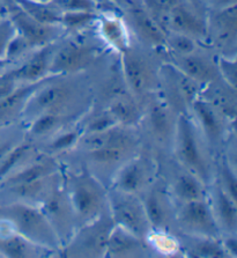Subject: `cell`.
<instances>
[{"label": "cell", "instance_id": "4", "mask_svg": "<svg viewBox=\"0 0 237 258\" xmlns=\"http://www.w3.org/2000/svg\"><path fill=\"white\" fill-rule=\"evenodd\" d=\"M69 204L81 219L94 220L103 205L102 189L92 177L81 175L69 189Z\"/></svg>", "mask_w": 237, "mask_h": 258}, {"label": "cell", "instance_id": "28", "mask_svg": "<svg viewBox=\"0 0 237 258\" xmlns=\"http://www.w3.org/2000/svg\"><path fill=\"white\" fill-rule=\"evenodd\" d=\"M143 209L147 217V220L149 222L150 228L159 229L161 228L166 220L165 207L162 205L161 199L155 192L149 194L147 196L146 201L142 203Z\"/></svg>", "mask_w": 237, "mask_h": 258}, {"label": "cell", "instance_id": "11", "mask_svg": "<svg viewBox=\"0 0 237 258\" xmlns=\"http://www.w3.org/2000/svg\"><path fill=\"white\" fill-rule=\"evenodd\" d=\"M123 71L126 83L131 91L135 94H142L148 88L150 73L145 60L139 54L127 49L122 52Z\"/></svg>", "mask_w": 237, "mask_h": 258}, {"label": "cell", "instance_id": "39", "mask_svg": "<svg viewBox=\"0 0 237 258\" xmlns=\"http://www.w3.org/2000/svg\"><path fill=\"white\" fill-rule=\"evenodd\" d=\"M217 71L221 73V76L226 81L228 86H230L232 89L236 87V61L235 59H229V58L221 57L217 62Z\"/></svg>", "mask_w": 237, "mask_h": 258}, {"label": "cell", "instance_id": "34", "mask_svg": "<svg viewBox=\"0 0 237 258\" xmlns=\"http://www.w3.org/2000/svg\"><path fill=\"white\" fill-rule=\"evenodd\" d=\"M49 4L59 13L75 11L95 12V4L93 0H51Z\"/></svg>", "mask_w": 237, "mask_h": 258}, {"label": "cell", "instance_id": "19", "mask_svg": "<svg viewBox=\"0 0 237 258\" xmlns=\"http://www.w3.org/2000/svg\"><path fill=\"white\" fill-rule=\"evenodd\" d=\"M192 108L208 138L212 140L219 138L221 130L220 120L213 105L203 99H194L192 101Z\"/></svg>", "mask_w": 237, "mask_h": 258}, {"label": "cell", "instance_id": "38", "mask_svg": "<svg viewBox=\"0 0 237 258\" xmlns=\"http://www.w3.org/2000/svg\"><path fill=\"white\" fill-rule=\"evenodd\" d=\"M29 49H32V46L28 44V42H27L23 37H21L20 35L15 33L13 38H12L10 42L9 46H7L5 59L7 61L15 60L17 58H20L21 56H23Z\"/></svg>", "mask_w": 237, "mask_h": 258}, {"label": "cell", "instance_id": "33", "mask_svg": "<svg viewBox=\"0 0 237 258\" xmlns=\"http://www.w3.org/2000/svg\"><path fill=\"white\" fill-rule=\"evenodd\" d=\"M182 0H145L146 10L159 22V19H163L167 25L168 15L175 6ZM160 25V23H159Z\"/></svg>", "mask_w": 237, "mask_h": 258}, {"label": "cell", "instance_id": "49", "mask_svg": "<svg viewBox=\"0 0 237 258\" xmlns=\"http://www.w3.org/2000/svg\"><path fill=\"white\" fill-rule=\"evenodd\" d=\"M190 2H192V3H197V2H200V0H190Z\"/></svg>", "mask_w": 237, "mask_h": 258}, {"label": "cell", "instance_id": "24", "mask_svg": "<svg viewBox=\"0 0 237 258\" xmlns=\"http://www.w3.org/2000/svg\"><path fill=\"white\" fill-rule=\"evenodd\" d=\"M216 204L220 220L230 233H235L237 227V209L234 201L222 187L216 191Z\"/></svg>", "mask_w": 237, "mask_h": 258}, {"label": "cell", "instance_id": "29", "mask_svg": "<svg viewBox=\"0 0 237 258\" xmlns=\"http://www.w3.org/2000/svg\"><path fill=\"white\" fill-rule=\"evenodd\" d=\"M193 257H227L228 253L222 244L217 242V238L204 237L197 241L191 247V253Z\"/></svg>", "mask_w": 237, "mask_h": 258}, {"label": "cell", "instance_id": "21", "mask_svg": "<svg viewBox=\"0 0 237 258\" xmlns=\"http://www.w3.org/2000/svg\"><path fill=\"white\" fill-rule=\"evenodd\" d=\"M29 17L42 23L60 26V13L49 3H41L36 0H13Z\"/></svg>", "mask_w": 237, "mask_h": 258}, {"label": "cell", "instance_id": "1", "mask_svg": "<svg viewBox=\"0 0 237 258\" xmlns=\"http://www.w3.org/2000/svg\"><path fill=\"white\" fill-rule=\"evenodd\" d=\"M2 216L13 226L17 234L29 243L48 249H56L59 245L56 229L43 211L17 203L4 207Z\"/></svg>", "mask_w": 237, "mask_h": 258}, {"label": "cell", "instance_id": "47", "mask_svg": "<svg viewBox=\"0 0 237 258\" xmlns=\"http://www.w3.org/2000/svg\"><path fill=\"white\" fill-rule=\"evenodd\" d=\"M4 15H7V5L6 2L0 0V17H4Z\"/></svg>", "mask_w": 237, "mask_h": 258}, {"label": "cell", "instance_id": "9", "mask_svg": "<svg viewBox=\"0 0 237 258\" xmlns=\"http://www.w3.org/2000/svg\"><path fill=\"white\" fill-rule=\"evenodd\" d=\"M56 49V45L51 44L41 46L36 50L32 57L28 58L19 68L12 70L7 73L17 81V83L32 84L41 81L48 78L50 62H51L52 54Z\"/></svg>", "mask_w": 237, "mask_h": 258}, {"label": "cell", "instance_id": "18", "mask_svg": "<svg viewBox=\"0 0 237 258\" xmlns=\"http://www.w3.org/2000/svg\"><path fill=\"white\" fill-rule=\"evenodd\" d=\"M101 36L108 44L114 46L122 53L130 49L129 35L124 22L115 17H102L100 19Z\"/></svg>", "mask_w": 237, "mask_h": 258}, {"label": "cell", "instance_id": "3", "mask_svg": "<svg viewBox=\"0 0 237 258\" xmlns=\"http://www.w3.org/2000/svg\"><path fill=\"white\" fill-rule=\"evenodd\" d=\"M7 18L14 26L15 33L28 42L32 48L51 44L63 34V28L59 25L42 23L29 17L22 11L13 0H6Z\"/></svg>", "mask_w": 237, "mask_h": 258}, {"label": "cell", "instance_id": "35", "mask_svg": "<svg viewBox=\"0 0 237 258\" xmlns=\"http://www.w3.org/2000/svg\"><path fill=\"white\" fill-rule=\"evenodd\" d=\"M150 122L153 128L157 135L166 137L169 134L170 122L166 109L162 108L160 104H155L150 110Z\"/></svg>", "mask_w": 237, "mask_h": 258}, {"label": "cell", "instance_id": "5", "mask_svg": "<svg viewBox=\"0 0 237 258\" xmlns=\"http://www.w3.org/2000/svg\"><path fill=\"white\" fill-rule=\"evenodd\" d=\"M94 58L95 49L92 45L79 42H67L60 48L54 49L49 74L59 77L63 74L79 72L86 69Z\"/></svg>", "mask_w": 237, "mask_h": 258}, {"label": "cell", "instance_id": "40", "mask_svg": "<svg viewBox=\"0 0 237 258\" xmlns=\"http://www.w3.org/2000/svg\"><path fill=\"white\" fill-rule=\"evenodd\" d=\"M15 35V28L9 18L0 21V59H5L7 46Z\"/></svg>", "mask_w": 237, "mask_h": 258}, {"label": "cell", "instance_id": "31", "mask_svg": "<svg viewBox=\"0 0 237 258\" xmlns=\"http://www.w3.org/2000/svg\"><path fill=\"white\" fill-rule=\"evenodd\" d=\"M29 242L19 234L12 236H0V252L9 257H25L28 255Z\"/></svg>", "mask_w": 237, "mask_h": 258}, {"label": "cell", "instance_id": "30", "mask_svg": "<svg viewBox=\"0 0 237 258\" xmlns=\"http://www.w3.org/2000/svg\"><path fill=\"white\" fill-rule=\"evenodd\" d=\"M63 120L64 117L61 116L59 112H44V114L37 116L36 118L34 119V123L32 125L30 131H32V134L34 136L48 135L50 132H52V130H56V128L63 123Z\"/></svg>", "mask_w": 237, "mask_h": 258}, {"label": "cell", "instance_id": "22", "mask_svg": "<svg viewBox=\"0 0 237 258\" xmlns=\"http://www.w3.org/2000/svg\"><path fill=\"white\" fill-rule=\"evenodd\" d=\"M85 146L88 150H94V148L107 147V146H122L126 147L130 139L123 131H120L117 125L114 127L108 128V130L101 132H93L88 134L86 138H84Z\"/></svg>", "mask_w": 237, "mask_h": 258}, {"label": "cell", "instance_id": "8", "mask_svg": "<svg viewBox=\"0 0 237 258\" xmlns=\"http://www.w3.org/2000/svg\"><path fill=\"white\" fill-rule=\"evenodd\" d=\"M52 80L41 86L29 97L26 104L23 105V114L36 118L37 116L44 114V112H58V109L67 102L69 97L68 88L63 85L50 84Z\"/></svg>", "mask_w": 237, "mask_h": 258}, {"label": "cell", "instance_id": "37", "mask_svg": "<svg viewBox=\"0 0 237 258\" xmlns=\"http://www.w3.org/2000/svg\"><path fill=\"white\" fill-rule=\"evenodd\" d=\"M28 151L29 146L27 144H21L19 145L17 148H14V150L6 156L5 161L3 162L2 167H0V177H4V176L9 174V171H11L21 161L23 156H26V154L28 153Z\"/></svg>", "mask_w": 237, "mask_h": 258}, {"label": "cell", "instance_id": "6", "mask_svg": "<svg viewBox=\"0 0 237 258\" xmlns=\"http://www.w3.org/2000/svg\"><path fill=\"white\" fill-rule=\"evenodd\" d=\"M177 152L184 165L206 181L208 170L198 145L196 131L188 116L182 115L177 123Z\"/></svg>", "mask_w": 237, "mask_h": 258}, {"label": "cell", "instance_id": "2", "mask_svg": "<svg viewBox=\"0 0 237 258\" xmlns=\"http://www.w3.org/2000/svg\"><path fill=\"white\" fill-rule=\"evenodd\" d=\"M108 202L110 203L114 224L145 240L149 233L150 226L147 220L143 204L134 196V194L115 190L109 195Z\"/></svg>", "mask_w": 237, "mask_h": 258}, {"label": "cell", "instance_id": "27", "mask_svg": "<svg viewBox=\"0 0 237 258\" xmlns=\"http://www.w3.org/2000/svg\"><path fill=\"white\" fill-rule=\"evenodd\" d=\"M96 19H99V17L95 14V12H64V13H60V26L66 30H79L91 25Z\"/></svg>", "mask_w": 237, "mask_h": 258}, {"label": "cell", "instance_id": "36", "mask_svg": "<svg viewBox=\"0 0 237 258\" xmlns=\"http://www.w3.org/2000/svg\"><path fill=\"white\" fill-rule=\"evenodd\" d=\"M167 44L170 45V48H172L173 51L177 56L192 53L194 52V49H196L193 38L177 33H174L172 37H167Z\"/></svg>", "mask_w": 237, "mask_h": 258}, {"label": "cell", "instance_id": "16", "mask_svg": "<svg viewBox=\"0 0 237 258\" xmlns=\"http://www.w3.org/2000/svg\"><path fill=\"white\" fill-rule=\"evenodd\" d=\"M54 76H49L45 79L41 81H36V83L32 84H26V86H21V87H17L13 92L9 95L3 97L0 100V120L6 118L10 115L13 114L14 111H17L19 108L26 104L27 101L33 94L37 91L41 86L48 83V81L54 79Z\"/></svg>", "mask_w": 237, "mask_h": 258}, {"label": "cell", "instance_id": "42", "mask_svg": "<svg viewBox=\"0 0 237 258\" xmlns=\"http://www.w3.org/2000/svg\"><path fill=\"white\" fill-rule=\"evenodd\" d=\"M116 125H118L117 122H116L114 117L111 116L110 112H108V114H103L99 116L88 125V134L108 130V128L114 127Z\"/></svg>", "mask_w": 237, "mask_h": 258}, {"label": "cell", "instance_id": "23", "mask_svg": "<svg viewBox=\"0 0 237 258\" xmlns=\"http://www.w3.org/2000/svg\"><path fill=\"white\" fill-rule=\"evenodd\" d=\"M174 192L177 198L184 203L204 199V190L201 182L197 176L191 174H182L178 176L174 185Z\"/></svg>", "mask_w": 237, "mask_h": 258}, {"label": "cell", "instance_id": "12", "mask_svg": "<svg viewBox=\"0 0 237 258\" xmlns=\"http://www.w3.org/2000/svg\"><path fill=\"white\" fill-rule=\"evenodd\" d=\"M177 56V54H176ZM175 66L190 79L198 84H209L215 79L216 70L211 62L204 57L189 53L183 56H177L175 59Z\"/></svg>", "mask_w": 237, "mask_h": 258}, {"label": "cell", "instance_id": "32", "mask_svg": "<svg viewBox=\"0 0 237 258\" xmlns=\"http://www.w3.org/2000/svg\"><path fill=\"white\" fill-rule=\"evenodd\" d=\"M126 147L122 146H107L89 150V156L93 161L101 165H111L119 161L123 158Z\"/></svg>", "mask_w": 237, "mask_h": 258}, {"label": "cell", "instance_id": "20", "mask_svg": "<svg viewBox=\"0 0 237 258\" xmlns=\"http://www.w3.org/2000/svg\"><path fill=\"white\" fill-rule=\"evenodd\" d=\"M145 181V171L139 162H129L122 168L116 178V190L127 194H135L141 189Z\"/></svg>", "mask_w": 237, "mask_h": 258}, {"label": "cell", "instance_id": "14", "mask_svg": "<svg viewBox=\"0 0 237 258\" xmlns=\"http://www.w3.org/2000/svg\"><path fill=\"white\" fill-rule=\"evenodd\" d=\"M142 241L125 228L114 225L109 234L106 252L109 256H129L141 250Z\"/></svg>", "mask_w": 237, "mask_h": 258}, {"label": "cell", "instance_id": "13", "mask_svg": "<svg viewBox=\"0 0 237 258\" xmlns=\"http://www.w3.org/2000/svg\"><path fill=\"white\" fill-rule=\"evenodd\" d=\"M130 17L135 31L143 41L156 46L167 44L168 36L166 35L165 29L159 25V22L151 17L147 10L135 7L131 10Z\"/></svg>", "mask_w": 237, "mask_h": 258}, {"label": "cell", "instance_id": "41", "mask_svg": "<svg viewBox=\"0 0 237 258\" xmlns=\"http://www.w3.org/2000/svg\"><path fill=\"white\" fill-rule=\"evenodd\" d=\"M221 176H222V184L221 186L226 192L230 196L234 201H236V195H237V181H236V175L234 171L231 170V168L227 166L226 163H223L222 168H221Z\"/></svg>", "mask_w": 237, "mask_h": 258}, {"label": "cell", "instance_id": "43", "mask_svg": "<svg viewBox=\"0 0 237 258\" xmlns=\"http://www.w3.org/2000/svg\"><path fill=\"white\" fill-rule=\"evenodd\" d=\"M76 140H77L76 132H67V134H64L58 137V138L51 144V148L53 151L66 150V148L73 146Z\"/></svg>", "mask_w": 237, "mask_h": 258}, {"label": "cell", "instance_id": "25", "mask_svg": "<svg viewBox=\"0 0 237 258\" xmlns=\"http://www.w3.org/2000/svg\"><path fill=\"white\" fill-rule=\"evenodd\" d=\"M54 173V166L52 163H35L33 166H29L18 173L15 176H12L9 179V183L12 186H20L26 185L29 183H33L38 179L48 177Z\"/></svg>", "mask_w": 237, "mask_h": 258}, {"label": "cell", "instance_id": "10", "mask_svg": "<svg viewBox=\"0 0 237 258\" xmlns=\"http://www.w3.org/2000/svg\"><path fill=\"white\" fill-rule=\"evenodd\" d=\"M167 26L173 33L186 35L191 38H205L208 35V25L203 18L181 2L170 12Z\"/></svg>", "mask_w": 237, "mask_h": 258}, {"label": "cell", "instance_id": "15", "mask_svg": "<svg viewBox=\"0 0 237 258\" xmlns=\"http://www.w3.org/2000/svg\"><path fill=\"white\" fill-rule=\"evenodd\" d=\"M212 28L215 31L217 43L223 45L235 43L237 33L236 5L216 10L212 18Z\"/></svg>", "mask_w": 237, "mask_h": 258}, {"label": "cell", "instance_id": "26", "mask_svg": "<svg viewBox=\"0 0 237 258\" xmlns=\"http://www.w3.org/2000/svg\"><path fill=\"white\" fill-rule=\"evenodd\" d=\"M109 112L114 117L117 124L123 125L135 124L138 122L139 117H140L137 105L127 99H120L115 101L111 104L110 111Z\"/></svg>", "mask_w": 237, "mask_h": 258}, {"label": "cell", "instance_id": "17", "mask_svg": "<svg viewBox=\"0 0 237 258\" xmlns=\"http://www.w3.org/2000/svg\"><path fill=\"white\" fill-rule=\"evenodd\" d=\"M91 222L92 224L88 225L87 228L80 234V245L86 251L96 252L100 255L101 251L106 252L109 234L115 224L108 225L107 221L93 222V220Z\"/></svg>", "mask_w": 237, "mask_h": 258}, {"label": "cell", "instance_id": "45", "mask_svg": "<svg viewBox=\"0 0 237 258\" xmlns=\"http://www.w3.org/2000/svg\"><path fill=\"white\" fill-rule=\"evenodd\" d=\"M204 2L214 11L236 5V0H204Z\"/></svg>", "mask_w": 237, "mask_h": 258}, {"label": "cell", "instance_id": "48", "mask_svg": "<svg viewBox=\"0 0 237 258\" xmlns=\"http://www.w3.org/2000/svg\"><path fill=\"white\" fill-rule=\"evenodd\" d=\"M36 2H41V3H50L51 0H36Z\"/></svg>", "mask_w": 237, "mask_h": 258}, {"label": "cell", "instance_id": "44", "mask_svg": "<svg viewBox=\"0 0 237 258\" xmlns=\"http://www.w3.org/2000/svg\"><path fill=\"white\" fill-rule=\"evenodd\" d=\"M17 87L18 83L9 73L3 74V76L0 77V100L11 94Z\"/></svg>", "mask_w": 237, "mask_h": 258}, {"label": "cell", "instance_id": "46", "mask_svg": "<svg viewBox=\"0 0 237 258\" xmlns=\"http://www.w3.org/2000/svg\"><path fill=\"white\" fill-rule=\"evenodd\" d=\"M223 248L226 249L227 253L232 256H237V240L235 236H228V238H226L223 242Z\"/></svg>", "mask_w": 237, "mask_h": 258}, {"label": "cell", "instance_id": "7", "mask_svg": "<svg viewBox=\"0 0 237 258\" xmlns=\"http://www.w3.org/2000/svg\"><path fill=\"white\" fill-rule=\"evenodd\" d=\"M178 220L185 229L198 236L211 238L220 236L219 225L204 199L184 203L178 213Z\"/></svg>", "mask_w": 237, "mask_h": 258}]
</instances>
